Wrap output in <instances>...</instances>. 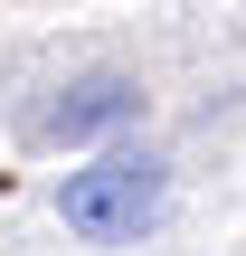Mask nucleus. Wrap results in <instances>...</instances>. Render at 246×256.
Wrapping results in <instances>:
<instances>
[{
	"mask_svg": "<svg viewBox=\"0 0 246 256\" xmlns=\"http://www.w3.org/2000/svg\"><path fill=\"white\" fill-rule=\"evenodd\" d=\"M123 114H133V86H85L76 104H57V133H104Z\"/></svg>",
	"mask_w": 246,
	"mask_h": 256,
	"instance_id": "f03ea898",
	"label": "nucleus"
},
{
	"mask_svg": "<svg viewBox=\"0 0 246 256\" xmlns=\"http://www.w3.org/2000/svg\"><path fill=\"white\" fill-rule=\"evenodd\" d=\"M57 218H66L85 247H133V238L161 218V162H152V152H95L85 171H66Z\"/></svg>",
	"mask_w": 246,
	"mask_h": 256,
	"instance_id": "f257e3e1",
	"label": "nucleus"
}]
</instances>
